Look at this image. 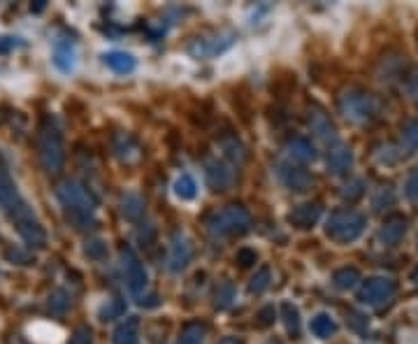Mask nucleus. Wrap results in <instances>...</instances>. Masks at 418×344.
Returning a JSON list of instances; mask_svg holds the SVG:
<instances>
[{
	"label": "nucleus",
	"instance_id": "obj_1",
	"mask_svg": "<svg viewBox=\"0 0 418 344\" xmlns=\"http://www.w3.org/2000/svg\"><path fill=\"white\" fill-rule=\"evenodd\" d=\"M0 212L10 219V224L16 228V233L21 235V240L26 244H30V247H45L47 244V233L42 224L37 221L35 212L19 193L14 179L3 166H0Z\"/></svg>",
	"mask_w": 418,
	"mask_h": 344
},
{
	"label": "nucleus",
	"instance_id": "obj_2",
	"mask_svg": "<svg viewBox=\"0 0 418 344\" xmlns=\"http://www.w3.org/2000/svg\"><path fill=\"white\" fill-rule=\"evenodd\" d=\"M59 195L61 205L65 207V214H68V221L79 231H84V228H91L88 224H93L91 214L98 207V200L93 198V193L84 188L77 182H63L59 186Z\"/></svg>",
	"mask_w": 418,
	"mask_h": 344
},
{
	"label": "nucleus",
	"instance_id": "obj_3",
	"mask_svg": "<svg viewBox=\"0 0 418 344\" xmlns=\"http://www.w3.org/2000/svg\"><path fill=\"white\" fill-rule=\"evenodd\" d=\"M40 161L49 175L61 172L65 163V149H63V135L56 121L47 119L40 128Z\"/></svg>",
	"mask_w": 418,
	"mask_h": 344
},
{
	"label": "nucleus",
	"instance_id": "obj_4",
	"mask_svg": "<svg viewBox=\"0 0 418 344\" xmlns=\"http://www.w3.org/2000/svg\"><path fill=\"white\" fill-rule=\"evenodd\" d=\"M249 226H251L249 212L240 207V205H228V207L214 212V214L207 219V228L214 235L244 233V231H249Z\"/></svg>",
	"mask_w": 418,
	"mask_h": 344
},
{
	"label": "nucleus",
	"instance_id": "obj_5",
	"mask_svg": "<svg viewBox=\"0 0 418 344\" xmlns=\"http://www.w3.org/2000/svg\"><path fill=\"white\" fill-rule=\"evenodd\" d=\"M237 35L233 30H221L214 35L207 38H195L191 45H188V54L195 56V59H209V56H219L223 54L226 49H231Z\"/></svg>",
	"mask_w": 418,
	"mask_h": 344
},
{
	"label": "nucleus",
	"instance_id": "obj_6",
	"mask_svg": "<svg viewBox=\"0 0 418 344\" xmlns=\"http://www.w3.org/2000/svg\"><path fill=\"white\" fill-rule=\"evenodd\" d=\"M121 265H124L128 291L137 296V293L146 286V270L142 265V260H139L130 249H124V253H121Z\"/></svg>",
	"mask_w": 418,
	"mask_h": 344
},
{
	"label": "nucleus",
	"instance_id": "obj_7",
	"mask_svg": "<svg viewBox=\"0 0 418 344\" xmlns=\"http://www.w3.org/2000/svg\"><path fill=\"white\" fill-rule=\"evenodd\" d=\"M191 258H193L191 242H188L184 235H175L172 247H170V256H168V268L172 270V273H179V270H184L188 263H191Z\"/></svg>",
	"mask_w": 418,
	"mask_h": 344
},
{
	"label": "nucleus",
	"instance_id": "obj_8",
	"mask_svg": "<svg viewBox=\"0 0 418 344\" xmlns=\"http://www.w3.org/2000/svg\"><path fill=\"white\" fill-rule=\"evenodd\" d=\"M204 175H207V184L214 188V191H228L233 184V172L221 161L204 163Z\"/></svg>",
	"mask_w": 418,
	"mask_h": 344
},
{
	"label": "nucleus",
	"instance_id": "obj_9",
	"mask_svg": "<svg viewBox=\"0 0 418 344\" xmlns=\"http://www.w3.org/2000/svg\"><path fill=\"white\" fill-rule=\"evenodd\" d=\"M54 65L61 72H70L75 68V47L68 40H59L54 47Z\"/></svg>",
	"mask_w": 418,
	"mask_h": 344
},
{
	"label": "nucleus",
	"instance_id": "obj_10",
	"mask_svg": "<svg viewBox=\"0 0 418 344\" xmlns=\"http://www.w3.org/2000/svg\"><path fill=\"white\" fill-rule=\"evenodd\" d=\"M114 344H139V321L137 319H126L124 323H119V328L112 335Z\"/></svg>",
	"mask_w": 418,
	"mask_h": 344
},
{
	"label": "nucleus",
	"instance_id": "obj_11",
	"mask_svg": "<svg viewBox=\"0 0 418 344\" xmlns=\"http://www.w3.org/2000/svg\"><path fill=\"white\" fill-rule=\"evenodd\" d=\"M103 61H105V65H108L110 70L119 72V75H126V72H133L135 70V59L130 54H124V52L105 54Z\"/></svg>",
	"mask_w": 418,
	"mask_h": 344
},
{
	"label": "nucleus",
	"instance_id": "obj_12",
	"mask_svg": "<svg viewBox=\"0 0 418 344\" xmlns=\"http://www.w3.org/2000/svg\"><path fill=\"white\" fill-rule=\"evenodd\" d=\"M175 193L182 200H193L195 193H198V184H195V179L191 175H182L175 182Z\"/></svg>",
	"mask_w": 418,
	"mask_h": 344
},
{
	"label": "nucleus",
	"instance_id": "obj_13",
	"mask_svg": "<svg viewBox=\"0 0 418 344\" xmlns=\"http://www.w3.org/2000/svg\"><path fill=\"white\" fill-rule=\"evenodd\" d=\"M204 333H207V328L202 323H186L177 344H202Z\"/></svg>",
	"mask_w": 418,
	"mask_h": 344
},
{
	"label": "nucleus",
	"instance_id": "obj_14",
	"mask_svg": "<svg viewBox=\"0 0 418 344\" xmlns=\"http://www.w3.org/2000/svg\"><path fill=\"white\" fill-rule=\"evenodd\" d=\"M279 175H281V179L286 184H289L291 188H295V191H302L305 188V184H307V177L302 175L300 170H291V168H286V166H281L279 168Z\"/></svg>",
	"mask_w": 418,
	"mask_h": 344
},
{
	"label": "nucleus",
	"instance_id": "obj_15",
	"mask_svg": "<svg viewBox=\"0 0 418 344\" xmlns=\"http://www.w3.org/2000/svg\"><path fill=\"white\" fill-rule=\"evenodd\" d=\"M114 149H117V154L121 159H126V161H130V159H135L137 156V144H135V140L130 135H119L117 137V144H114Z\"/></svg>",
	"mask_w": 418,
	"mask_h": 344
},
{
	"label": "nucleus",
	"instance_id": "obj_16",
	"mask_svg": "<svg viewBox=\"0 0 418 344\" xmlns=\"http://www.w3.org/2000/svg\"><path fill=\"white\" fill-rule=\"evenodd\" d=\"M124 312H126V302L121 298H112L108 300V305L100 309V319L103 321H112V319L124 316Z\"/></svg>",
	"mask_w": 418,
	"mask_h": 344
},
{
	"label": "nucleus",
	"instance_id": "obj_17",
	"mask_svg": "<svg viewBox=\"0 0 418 344\" xmlns=\"http://www.w3.org/2000/svg\"><path fill=\"white\" fill-rule=\"evenodd\" d=\"M124 214L128 217V219H139L144 214V202H142V198L139 195H126L124 198Z\"/></svg>",
	"mask_w": 418,
	"mask_h": 344
},
{
	"label": "nucleus",
	"instance_id": "obj_18",
	"mask_svg": "<svg viewBox=\"0 0 418 344\" xmlns=\"http://www.w3.org/2000/svg\"><path fill=\"white\" fill-rule=\"evenodd\" d=\"M70 296L65 291H54L52 293V298H49V309L52 312H56V314H65L70 309Z\"/></svg>",
	"mask_w": 418,
	"mask_h": 344
},
{
	"label": "nucleus",
	"instance_id": "obj_19",
	"mask_svg": "<svg viewBox=\"0 0 418 344\" xmlns=\"http://www.w3.org/2000/svg\"><path fill=\"white\" fill-rule=\"evenodd\" d=\"M309 207H311V205H305V207H300V210L293 212V214H291V221H293L295 226H302V228H305V226H309L311 221L316 219V210H309Z\"/></svg>",
	"mask_w": 418,
	"mask_h": 344
},
{
	"label": "nucleus",
	"instance_id": "obj_20",
	"mask_svg": "<svg viewBox=\"0 0 418 344\" xmlns=\"http://www.w3.org/2000/svg\"><path fill=\"white\" fill-rule=\"evenodd\" d=\"M235 296V289H233V284L231 282H223V284H219V289H216V307H228L231 305V300Z\"/></svg>",
	"mask_w": 418,
	"mask_h": 344
},
{
	"label": "nucleus",
	"instance_id": "obj_21",
	"mask_svg": "<svg viewBox=\"0 0 418 344\" xmlns=\"http://www.w3.org/2000/svg\"><path fill=\"white\" fill-rule=\"evenodd\" d=\"M267 286H269V268H260L258 275L251 280L249 291H251V293H263V291L267 289Z\"/></svg>",
	"mask_w": 418,
	"mask_h": 344
},
{
	"label": "nucleus",
	"instance_id": "obj_22",
	"mask_svg": "<svg viewBox=\"0 0 418 344\" xmlns=\"http://www.w3.org/2000/svg\"><path fill=\"white\" fill-rule=\"evenodd\" d=\"M221 147H223V154L228 159H233V161H242L244 159V147L237 140H223V142H221Z\"/></svg>",
	"mask_w": 418,
	"mask_h": 344
},
{
	"label": "nucleus",
	"instance_id": "obj_23",
	"mask_svg": "<svg viewBox=\"0 0 418 344\" xmlns=\"http://www.w3.org/2000/svg\"><path fill=\"white\" fill-rule=\"evenodd\" d=\"M105 253H108V244L103 240H91L86 244V256L88 258H103Z\"/></svg>",
	"mask_w": 418,
	"mask_h": 344
},
{
	"label": "nucleus",
	"instance_id": "obj_24",
	"mask_svg": "<svg viewBox=\"0 0 418 344\" xmlns=\"http://www.w3.org/2000/svg\"><path fill=\"white\" fill-rule=\"evenodd\" d=\"M289 149H291V156H293V159H302V161H305V159L311 156L309 144H307L305 140H295V142H291Z\"/></svg>",
	"mask_w": 418,
	"mask_h": 344
},
{
	"label": "nucleus",
	"instance_id": "obj_25",
	"mask_svg": "<svg viewBox=\"0 0 418 344\" xmlns=\"http://www.w3.org/2000/svg\"><path fill=\"white\" fill-rule=\"evenodd\" d=\"M70 344H93V333L91 328H86V326H81L75 333H72Z\"/></svg>",
	"mask_w": 418,
	"mask_h": 344
},
{
	"label": "nucleus",
	"instance_id": "obj_26",
	"mask_svg": "<svg viewBox=\"0 0 418 344\" xmlns=\"http://www.w3.org/2000/svg\"><path fill=\"white\" fill-rule=\"evenodd\" d=\"M281 309H284V314H286V323H289V331L293 335H298V309H295L293 305H289V302H286Z\"/></svg>",
	"mask_w": 418,
	"mask_h": 344
},
{
	"label": "nucleus",
	"instance_id": "obj_27",
	"mask_svg": "<svg viewBox=\"0 0 418 344\" xmlns=\"http://www.w3.org/2000/svg\"><path fill=\"white\" fill-rule=\"evenodd\" d=\"M311 331H314L316 335H327L332 331V323L327 321L325 316H318V319H314V323H311Z\"/></svg>",
	"mask_w": 418,
	"mask_h": 344
},
{
	"label": "nucleus",
	"instance_id": "obj_28",
	"mask_svg": "<svg viewBox=\"0 0 418 344\" xmlns=\"http://www.w3.org/2000/svg\"><path fill=\"white\" fill-rule=\"evenodd\" d=\"M237 263L240 265H251V263H256V251H251V249H240L237 251Z\"/></svg>",
	"mask_w": 418,
	"mask_h": 344
},
{
	"label": "nucleus",
	"instance_id": "obj_29",
	"mask_svg": "<svg viewBox=\"0 0 418 344\" xmlns=\"http://www.w3.org/2000/svg\"><path fill=\"white\" fill-rule=\"evenodd\" d=\"M269 323H274V307L272 305H267L258 312V326H269Z\"/></svg>",
	"mask_w": 418,
	"mask_h": 344
},
{
	"label": "nucleus",
	"instance_id": "obj_30",
	"mask_svg": "<svg viewBox=\"0 0 418 344\" xmlns=\"http://www.w3.org/2000/svg\"><path fill=\"white\" fill-rule=\"evenodd\" d=\"M21 42L16 38H0V54H7L12 52L14 47H19Z\"/></svg>",
	"mask_w": 418,
	"mask_h": 344
},
{
	"label": "nucleus",
	"instance_id": "obj_31",
	"mask_svg": "<svg viewBox=\"0 0 418 344\" xmlns=\"http://www.w3.org/2000/svg\"><path fill=\"white\" fill-rule=\"evenodd\" d=\"M219 344H244L240 338H226V340H221Z\"/></svg>",
	"mask_w": 418,
	"mask_h": 344
}]
</instances>
